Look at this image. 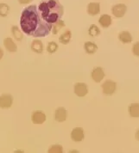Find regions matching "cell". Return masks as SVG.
<instances>
[{
  "label": "cell",
  "instance_id": "6da1fadb",
  "mask_svg": "<svg viewBox=\"0 0 139 153\" xmlns=\"http://www.w3.org/2000/svg\"><path fill=\"white\" fill-rule=\"evenodd\" d=\"M52 24L45 21L35 4L24 8L20 16V27L23 34L35 38L46 37L52 30Z\"/></svg>",
  "mask_w": 139,
  "mask_h": 153
},
{
  "label": "cell",
  "instance_id": "7a4b0ae2",
  "mask_svg": "<svg viewBox=\"0 0 139 153\" xmlns=\"http://www.w3.org/2000/svg\"><path fill=\"white\" fill-rule=\"evenodd\" d=\"M37 6L43 19L52 25L64 15V7L58 0H43Z\"/></svg>",
  "mask_w": 139,
  "mask_h": 153
},
{
  "label": "cell",
  "instance_id": "3957f363",
  "mask_svg": "<svg viewBox=\"0 0 139 153\" xmlns=\"http://www.w3.org/2000/svg\"><path fill=\"white\" fill-rule=\"evenodd\" d=\"M102 92L106 96H111L117 90V83L113 80H106L101 85Z\"/></svg>",
  "mask_w": 139,
  "mask_h": 153
},
{
  "label": "cell",
  "instance_id": "277c9868",
  "mask_svg": "<svg viewBox=\"0 0 139 153\" xmlns=\"http://www.w3.org/2000/svg\"><path fill=\"white\" fill-rule=\"evenodd\" d=\"M127 12V6L125 4H117L111 8V13L117 18L124 17Z\"/></svg>",
  "mask_w": 139,
  "mask_h": 153
},
{
  "label": "cell",
  "instance_id": "5b68a950",
  "mask_svg": "<svg viewBox=\"0 0 139 153\" xmlns=\"http://www.w3.org/2000/svg\"><path fill=\"white\" fill-rule=\"evenodd\" d=\"M47 120V116L45 113L42 110H35L31 114V121L35 125L43 124Z\"/></svg>",
  "mask_w": 139,
  "mask_h": 153
},
{
  "label": "cell",
  "instance_id": "8992f818",
  "mask_svg": "<svg viewBox=\"0 0 139 153\" xmlns=\"http://www.w3.org/2000/svg\"><path fill=\"white\" fill-rule=\"evenodd\" d=\"M13 97L11 94H3L0 96V108L7 109L13 104Z\"/></svg>",
  "mask_w": 139,
  "mask_h": 153
},
{
  "label": "cell",
  "instance_id": "52a82bcc",
  "mask_svg": "<svg viewBox=\"0 0 139 153\" xmlns=\"http://www.w3.org/2000/svg\"><path fill=\"white\" fill-rule=\"evenodd\" d=\"M74 92L79 97H84L88 93V87L85 83L79 82L76 83L74 86Z\"/></svg>",
  "mask_w": 139,
  "mask_h": 153
},
{
  "label": "cell",
  "instance_id": "ba28073f",
  "mask_svg": "<svg viewBox=\"0 0 139 153\" xmlns=\"http://www.w3.org/2000/svg\"><path fill=\"white\" fill-rule=\"evenodd\" d=\"M71 139L74 142H81L85 139V132L82 127H74L70 133Z\"/></svg>",
  "mask_w": 139,
  "mask_h": 153
},
{
  "label": "cell",
  "instance_id": "9c48e42d",
  "mask_svg": "<svg viewBox=\"0 0 139 153\" xmlns=\"http://www.w3.org/2000/svg\"><path fill=\"white\" fill-rule=\"evenodd\" d=\"M104 71L102 67L98 66V67H94L92 72H91V77L92 79L95 82V83H99L104 79Z\"/></svg>",
  "mask_w": 139,
  "mask_h": 153
},
{
  "label": "cell",
  "instance_id": "30bf717a",
  "mask_svg": "<svg viewBox=\"0 0 139 153\" xmlns=\"http://www.w3.org/2000/svg\"><path fill=\"white\" fill-rule=\"evenodd\" d=\"M68 118V111L64 107H59L55 111V120L57 122H64Z\"/></svg>",
  "mask_w": 139,
  "mask_h": 153
},
{
  "label": "cell",
  "instance_id": "8fae6325",
  "mask_svg": "<svg viewBox=\"0 0 139 153\" xmlns=\"http://www.w3.org/2000/svg\"><path fill=\"white\" fill-rule=\"evenodd\" d=\"M86 12L91 16H97L100 13V4L98 2H92L87 4L86 7Z\"/></svg>",
  "mask_w": 139,
  "mask_h": 153
},
{
  "label": "cell",
  "instance_id": "7c38bea8",
  "mask_svg": "<svg viewBox=\"0 0 139 153\" xmlns=\"http://www.w3.org/2000/svg\"><path fill=\"white\" fill-rule=\"evenodd\" d=\"M4 46L10 53H16L17 51V46L15 43L14 40L11 37H6L4 40Z\"/></svg>",
  "mask_w": 139,
  "mask_h": 153
},
{
  "label": "cell",
  "instance_id": "4fadbf2b",
  "mask_svg": "<svg viewBox=\"0 0 139 153\" xmlns=\"http://www.w3.org/2000/svg\"><path fill=\"white\" fill-rule=\"evenodd\" d=\"M30 48L32 50V52H34L35 53H38V54H41L43 53V50H44L43 43L42 42V41L35 39L31 42Z\"/></svg>",
  "mask_w": 139,
  "mask_h": 153
},
{
  "label": "cell",
  "instance_id": "5bb4252c",
  "mask_svg": "<svg viewBox=\"0 0 139 153\" xmlns=\"http://www.w3.org/2000/svg\"><path fill=\"white\" fill-rule=\"evenodd\" d=\"M98 23L103 28H109L112 23V19H111V16H109L108 14L101 15L100 17L98 18Z\"/></svg>",
  "mask_w": 139,
  "mask_h": 153
},
{
  "label": "cell",
  "instance_id": "9a60e30c",
  "mask_svg": "<svg viewBox=\"0 0 139 153\" xmlns=\"http://www.w3.org/2000/svg\"><path fill=\"white\" fill-rule=\"evenodd\" d=\"M71 40H72V31L71 30H66L59 37V42L62 45L69 44Z\"/></svg>",
  "mask_w": 139,
  "mask_h": 153
},
{
  "label": "cell",
  "instance_id": "2e32d148",
  "mask_svg": "<svg viewBox=\"0 0 139 153\" xmlns=\"http://www.w3.org/2000/svg\"><path fill=\"white\" fill-rule=\"evenodd\" d=\"M84 49L87 54H94L98 51V46L92 42H86L84 44Z\"/></svg>",
  "mask_w": 139,
  "mask_h": 153
},
{
  "label": "cell",
  "instance_id": "e0dca14e",
  "mask_svg": "<svg viewBox=\"0 0 139 153\" xmlns=\"http://www.w3.org/2000/svg\"><path fill=\"white\" fill-rule=\"evenodd\" d=\"M118 39L124 44H130L132 42V35L129 31H122L118 34Z\"/></svg>",
  "mask_w": 139,
  "mask_h": 153
},
{
  "label": "cell",
  "instance_id": "ac0fdd59",
  "mask_svg": "<svg viewBox=\"0 0 139 153\" xmlns=\"http://www.w3.org/2000/svg\"><path fill=\"white\" fill-rule=\"evenodd\" d=\"M128 112L130 116L133 118H138L139 117V103L137 102H133L130 104L128 108Z\"/></svg>",
  "mask_w": 139,
  "mask_h": 153
},
{
  "label": "cell",
  "instance_id": "d6986e66",
  "mask_svg": "<svg viewBox=\"0 0 139 153\" xmlns=\"http://www.w3.org/2000/svg\"><path fill=\"white\" fill-rule=\"evenodd\" d=\"M11 31V35H12L13 38L16 41L21 42L22 40L23 39V32L21 31V29L18 28L17 26H12Z\"/></svg>",
  "mask_w": 139,
  "mask_h": 153
},
{
  "label": "cell",
  "instance_id": "ffe728a7",
  "mask_svg": "<svg viewBox=\"0 0 139 153\" xmlns=\"http://www.w3.org/2000/svg\"><path fill=\"white\" fill-rule=\"evenodd\" d=\"M65 27H66L65 22L61 19V20L57 21L56 22H55V23L53 24L51 33H52L53 35H57V34L59 33V31H60L61 29H62L63 28H65Z\"/></svg>",
  "mask_w": 139,
  "mask_h": 153
},
{
  "label": "cell",
  "instance_id": "44dd1931",
  "mask_svg": "<svg viewBox=\"0 0 139 153\" xmlns=\"http://www.w3.org/2000/svg\"><path fill=\"white\" fill-rule=\"evenodd\" d=\"M11 8L9 4L5 3H0V16L1 17H6L10 13Z\"/></svg>",
  "mask_w": 139,
  "mask_h": 153
},
{
  "label": "cell",
  "instance_id": "7402d4cb",
  "mask_svg": "<svg viewBox=\"0 0 139 153\" xmlns=\"http://www.w3.org/2000/svg\"><path fill=\"white\" fill-rule=\"evenodd\" d=\"M88 34L92 37H97L100 35V29L96 24H91L88 28Z\"/></svg>",
  "mask_w": 139,
  "mask_h": 153
},
{
  "label": "cell",
  "instance_id": "603a6c76",
  "mask_svg": "<svg viewBox=\"0 0 139 153\" xmlns=\"http://www.w3.org/2000/svg\"><path fill=\"white\" fill-rule=\"evenodd\" d=\"M59 49V46L58 44L55 42H49L48 46H47V52L49 53V54H54L55 53H56Z\"/></svg>",
  "mask_w": 139,
  "mask_h": 153
},
{
  "label": "cell",
  "instance_id": "cb8c5ba5",
  "mask_svg": "<svg viewBox=\"0 0 139 153\" xmlns=\"http://www.w3.org/2000/svg\"><path fill=\"white\" fill-rule=\"evenodd\" d=\"M49 153H63V147L59 144L53 145L49 148L48 150Z\"/></svg>",
  "mask_w": 139,
  "mask_h": 153
},
{
  "label": "cell",
  "instance_id": "d4e9b609",
  "mask_svg": "<svg viewBox=\"0 0 139 153\" xmlns=\"http://www.w3.org/2000/svg\"><path fill=\"white\" fill-rule=\"evenodd\" d=\"M132 53L137 57H139V42H137L132 47Z\"/></svg>",
  "mask_w": 139,
  "mask_h": 153
},
{
  "label": "cell",
  "instance_id": "484cf974",
  "mask_svg": "<svg viewBox=\"0 0 139 153\" xmlns=\"http://www.w3.org/2000/svg\"><path fill=\"white\" fill-rule=\"evenodd\" d=\"M18 1V3L20 4H30L33 0H17Z\"/></svg>",
  "mask_w": 139,
  "mask_h": 153
},
{
  "label": "cell",
  "instance_id": "4316f807",
  "mask_svg": "<svg viewBox=\"0 0 139 153\" xmlns=\"http://www.w3.org/2000/svg\"><path fill=\"white\" fill-rule=\"evenodd\" d=\"M4 54H5V53H4V50L0 48V60L3 59V57H4Z\"/></svg>",
  "mask_w": 139,
  "mask_h": 153
},
{
  "label": "cell",
  "instance_id": "83f0119b",
  "mask_svg": "<svg viewBox=\"0 0 139 153\" xmlns=\"http://www.w3.org/2000/svg\"><path fill=\"white\" fill-rule=\"evenodd\" d=\"M135 138H136V139H137V141H139V129H137L136 133H135Z\"/></svg>",
  "mask_w": 139,
  "mask_h": 153
}]
</instances>
